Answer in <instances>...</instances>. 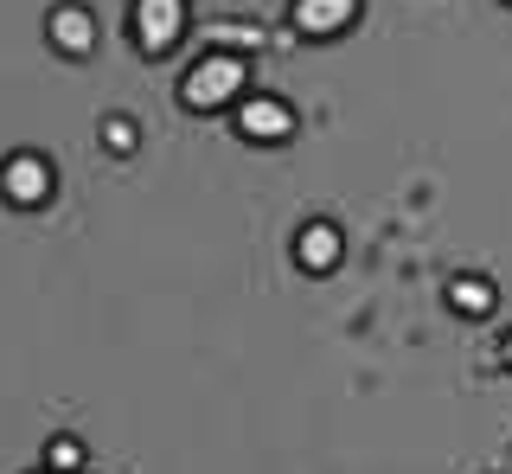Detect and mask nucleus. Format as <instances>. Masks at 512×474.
Listing matches in <instances>:
<instances>
[{
	"mask_svg": "<svg viewBox=\"0 0 512 474\" xmlns=\"http://www.w3.org/2000/svg\"><path fill=\"white\" fill-rule=\"evenodd\" d=\"M244 84H250L244 58H231V52H212V58H199V65L186 71V84H180V103H186V109H199V116H212V109H231L237 97H244Z\"/></svg>",
	"mask_w": 512,
	"mask_h": 474,
	"instance_id": "1",
	"label": "nucleus"
},
{
	"mask_svg": "<svg viewBox=\"0 0 512 474\" xmlns=\"http://www.w3.org/2000/svg\"><path fill=\"white\" fill-rule=\"evenodd\" d=\"M186 33V0H135V45L148 58L173 52Z\"/></svg>",
	"mask_w": 512,
	"mask_h": 474,
	"instance_id": "2",
	"label": "nucleus"
},
{
	"mask_svg": "<svg viewBox=\"0 0 512 474\" xmlns=\"http://www.w3.org/2000/svg\"><path fill=\"white\" fill-rule=\"evenodd\" d=\"M52 186H58V173H52L45 154H13V161L0 167V199H13V205H45Z\"/></svg>",
	"mask_w": 512,
	"mask_h": 474,
	"instance_id": "3",
	"label": "nucleus"
},
{
	"mask_svg": "<svg viewBox=\"0 0 512 474\" xmlns=\"http://www.w3.org/2000/svg\"><path fill=\"white\" fill-rule=\"evenodd\" d=\"M237 135L244 141H288L295 135V109L282 97H237Z\"/></svg>",
	"mask_w": 512,
	"mask_h": 474,
	"instance_id": "4",
	"label": "nucleus"
},
{
	"mask_svg": "<svg viewBox=\"0 0 512 474\" xmlns=\"http://www.w3.org/2000/svg\"><path fill=\"white\" fill-rule=\"evenodd\" d=\"M340 257H346V237H340V225H327V218L301 225V237H295V263H301L308 276L340 270Z\"/></svg>",
	"mask_w": 512,
	"mask_h": 474,
	"instance_id": "5",
	"label": "nucleus"
},
{
	"mask_svg": "<svg viewBox=\"0 0 512 474\" xmlns=\"http://www.w3.org/2000/svg\"><path fill=\"white\" fill-rule=\"evenodd\" d=\"M352 13H359V0H295V26L308 39H333L352 26Z\"/></svg>",
	"mask_w": 512,
	"mask_h": 474,
	"instance_id": "6",
	"label": "nucleus"
},
{
	"mask_svg": "<svg viewBox=\"0 0 512 474\" xmlns=\"http://www.w3.org/2000/svg\"><path fill=\"white\" fill-rule=\"evenodd\" d=\"M45 33H52V45H58L64 58H90L96 52V20H90L84 7H58L52 20H45Z\"/></svg>",
	"mask_w": 512,
	"mask_h": 474,
	"instance_id": "7",
	"label": "nucleus"
},
{
	"mask_svg": "<svg viewBox=\"0 0 512 474\" xmlns=\"http://www.w3.org/2000/svg\"><path fill=\"white\" fill-rule=\"evenodd\" d=\"M448 308L468 314V321H487V314L500 308V295H493L487 276H455V282H448Z\"/></svg>",
	"mask_w": 512,
	"mask_h": 474,
	"instance_id": "8",
	"label": "nucleus"
},
{
	"mask_svg": "<svg viewBox=\"0 0 512 474\" xmlns=\"http://www.w3.org/2000/svg\"><path fill=\"white\" fill-rule=\"evenodd\" d=\"M45 468H52V474H77V468H84V442H77V436H52V442H45Z\"/></svg>",
	"mask_w": 512,
	"mask_h": 474,
	"instance_id": "9",
	"label": "nucleus"
},
{
	"mask_svg": "<svg viewBox=\"0 0 512 474\" xmlns=\"http://www.w3.org/2000/svg\"><path fill=\"white\" fill-rule=\"evenodd\" d=\"M212 39L237 58V52H256V45H263V26H237V20H224V26H212Z\"/></svg>",
	"mask_w": 512,
	"mask_h": 474,
	"instance_id": "10",
	"label": "nucleus"
},
{
	"mask_svg": "<svg viewBox=\"0 0 512 474\" xmlns=\"http://www.w3.org/2000/svg\"><path fill=\"white\" fill-rule=\"evenodd\" d=\"M103 141H109V154H135V141H141V129L128 116H109L103 122Z\"/></svg>",
	"mask_w": 512,
	"mask_h": 474,
	"instance_id": "11",
	"label": "nucleus"
},
{
	"mask_svg": "<svg viewBox=\"0 0 512 474\" xmlns=\"http://www.w3.org/2000/svg\"><path fill=\"white\" fill-rule=\"evenodd\" d=\"M506 366H512V340H506Z\"/></svg>",
	"mask_w": 512,
	"mask_h": 474,
	"instance_id": "12",
	"label": "nucleus"
},
{
	"mask_svg": "<svg viewBox=\"0 0 512 474\" xmlns=\"http://www.w3.org/2000/svg\"><path fill=\"white\" fill-rule=\"evenodd\" d=\"M32 474H52V468H32Z\"/></svg>",
	"mask_w": 512,
	"mask_h": 474,
	"instance_id": "13",
	"label": "nucleus"
},
{
	"mask_svg": "<svg viewBox=\"0 0 512 474\" xmlns=\"http://www.w3.org/2000/svg\"><path fill=\"white\" fill-rule=\"evenodd\" d=\"M506 7H512V0H506Z\"/></svg>",
	"mask_w": 512,
	"mask_h": 474,
	"instance_id": "14",
	"label": "nucleus"
}]
</instances>
